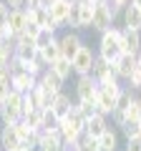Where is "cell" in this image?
Wrapping results in <instances>:
<instances>
[{
	"mask_svg": "<svg viewBox=\"0 0 141 151\" xmlns=\"http://www.w3.org/2000/svg\"><path fill=\"white\" fill-rule=\"evenodd\" d=\"M50 70H53V73H58L60 78H63V81H68L70 78V73H73V63H70L68 58H63V55H60V58H55L53 63L48 65Z\"/></svg>",
	"mask_w": 141,
	"mask_h": 151,
	"instance_id": "7402d4cb",
	"label": "cell"
},
{
	"mask_svg": "<svg viewBox=\"0 0 141 151\" xmlns=\"http://www.w3.org/2000/svg\"><path fill=\"white\" fill-rule=\"evenodd\" d=\"M98 91V83L91 73L88 76H78L76 78V101H93Z\"/></svg>",
	"mask_w": 141,
	"mask_h": 151,
	"instance_id": "ba28073f",
	"label": "cell"
},
{
	"mask_svg": "<svg viewBox=\"0 0 141 151\" xmlns=\"http://www.w3.org/2000/svg\"><path fill=\"white\" fill-rule=\"evenodd\" d=\"M38 83L45 88V91H50V93H60V91H63V83H65V81L60 78L58 73H53L50 68H45L43 73L38 76Z\"/></svg>",
	"mask_w": 141,
	"mask_h": 151,
	"instance_id": "2e32d148",
	"label": "cell"
},
{
	"mask_svg": "<svg viewBox=\"0 0 141 151\" xmlns=\"http://www.w3.org/2000/svg\"><path fill=\"white\" fill-rule=\"evenodd\" d=\"M119 38H121V28H119V25L106 28V30L101 33V38H98V55H101V58H106L109 63H114V60L121 55Z\"/></svg>",
	"mask_w": 141,
	"mask_h": 151,
	"instance_id": "7a4b0ae2",
	"label": "cell"
},
{
	"mask_svg": "<svg viewBox=\"0 0 141 151\" xmlns=\"http://www.w3.org/2000/svg\"><path fill=\"white\" fill-rule=\"evenodd\" d=\"M119 48H121V53H139V50H141V30H129V28H121Z\"/></svg>",
	"mask_w": 141,
	"mask_h": 151,
	"instance_id": "9c48e42d",
	"label": "cell"
},
{
	"mask_svg": "<svg viewBox=\"0 0 141 151\" xmlns=\"http://www.w3.org/2000/svg\"><path fill=\"white\" fill-rule=\"evenodd\" d=\"M111 65H114L116 76H119V81H126V78L136 70V53H121Z\"/></svg>",
	"mask_w": 141,
	"mask_h": 151,
	"instance_id": "30bf717a",
	"label": "cell"
},
{
	"mask_svg": "<svg viewBox=\"0 0 141 151\" xmlns=\"http://www.w3.org/2000/svg\"><path fill=\"white\" fill-rule=\"evenodd\" d=\"M121 81H114V83H106V86H98L96 91V98H93V103H96V111L103 113V116H111L116 108V98H119L121 93Z\"/></svg>",
	"mask_w": 141,
	"mask_h": 151,
	"instance_id": "6da1fadb",
	"label": "cell"
},
{
	"mask_svg": "<svg viewBox=\"0 0 141 151\" xmlns=\"http://www.w3.org/2000/svg\"><path fill=\"white\" fill-rule=\"evenodd\" d=\"M33 111H35V103H33L30 93H23V103H20V116L25 119V116H30Z\"/></svg>",
	"mask_w": 141,
	"mask_h": 151,
	"instance_id": "1f68e13d",
	"label": "cell"
},
{
	"mask_svg": "<svg viewBox=\"0 0 141 151\" xmlns=\"http://www.w3.org/2000/svg\"><path fill=\"white\" fill-rule=\"evenodd\" d=\"M8 15H10V5H8L5 0H0V28L8 23Z\"/></svg>",
	"mask_w": 141,
	"mask_h": 151,
	"instance_id": "8d00e7d4",
	"label": "cell"
},
{
	"mask_svg": "<svg viewBox=\"0 0 141 151\" xmlns=\"http://www.w3.org/2000/svg\"><path fill=\"white\" fill-rule=\"evenodd\" d=\"M30 98H33V103H35V108H40V111H48V108L53 106L55 93L45 91L40 83H35V86H33V91H30Z\"/></svg>",
	"mask_w": 141,
	"mask_h": 151,
	"instance_id": "e0dca14e",
	"label": "cell"
},
{
	"mask_svg": "<svg viewBox=\"0 0 141 151\" xmlns=\"http://www.w3.org/2000/svg\"><path fill=\"white\" fill-rule=\"evenodd\" d=\"M76 103H78V111H81L83 119H88V116L98 113V111H96V103H93V101H76Z\"/></svg>",
	"mask_w": 141,
	"mask_h": 151,
	"instance_id": "836d02e7",
	"label": "cell"
},
{
	"mask_svg": "<svg viewBox=\"0 0 141 151\" xmlns=\"http://www.w3.org/2000/svg\"><path fill=\"white\" fill-rule=\"evenodd\" d=\"M58 40H60V55L68 58V60L76 58V53L83 45V38L78 35L76 30H68V33H63V35H58Z\"/></svg>",
	"mask_w": 141,
	"mask_h": 151,
	"instance_id": "8992f818",
	"label": "cell"
},
{
	"mask_svg": "<svg viewBox=\"0 0 141 151\" xmlns=\"http://www.w3.org/2000/svg\"><path fill=\"white\" fill-rule=\"evenodd\" d=\"M0 40H5V35H3V28H0Z\"/></svg>",
	"mask_w": 141,
	"mask_h": 151,
	"instance_id": "ee69618b",
	"label": "cell"
},
{
	"mask_svg": "<svg viewBox=\"0 0 141 151\" xmlns=\"http://www.w3.org/2000/svg\"><path fill=\"white\" fill-rule=\"evenodd\" d=\"M91 20H93V3L78 0V25L81 28H91Z\"/></svg>",
	"mask_w": 141,
	"mask_h": 151,
	"instance_id": "603a6c76",
	"label": "cell"
},
{
	"mask_svg": "<svg viewBox=\"0 0 141 151\" xmlns=\"http://www.w3.org/2000/svg\"><path fill=\"white\" fill-rule=\"evenodd\" d=\"M139 126H141V119H139Z\"/></svg>",
	"mask_w": 141,
	"mask_h": 151,
	"instance_id": "681fc988",
	"label": "cell"
},
{
	"mask_svg": "<svg viewBox=\"0 0 141 151\" xmlns=\"http://www.w3.org/2000/svg\"><path fill=\"white\" fill-rule=\"evenodd\" d=\"M25 33H28V35H30V38H35V35H38V33H40V25H38V23H28V25H25Z\"/></svg>",
	"mask_w": 141,
	"mask_h": 151,
	"instance_id": "74e56055",
	"label": "cell"
},
{
	"mask_svg": "<svg viewBox=\"0 0 141 151\" xmlns=\"http://www.w3.org/2000/svg\"><path fill=\"white\" fill-rule=\"evenodd\" d=\"M55 33H58V30H53V28H40V33L35 35V45H38V48H43V45H48L50 40L55 38Z\"/></svg>",
	"mask_w": 141,
	"mask_h": 151,
	"instance_id": "4dcf8cb0",
	"label": "cell"
},
{
	"mask_svg": "<svg viewBox=\"0 0 141 151\" xmlns=\"http://www.w3.org/2000/svg\"><path fill=\"white\" fill-rule=\"evenodd\" d=\"M3 76H10L8 73V65H0V78H3Z\"/></svg>",
	"mask_w": 141,
	"mask_h": 151,
	"instance_id": "60d3db41",
	"label": "cell"
},
{
	"mask_svg": "<svg viewBox=\"0 0 141 151\" xmlns=\"http://www.w3.org/2000/svg\"><path fill=\"white\" fill-rule=\"evenodd\" d=\"M18 151H43V144H40L38 136H33L30 141H23V146H20Z\"/></svg>",
	"mask_w": 141,
	"mask_h": 151,
	"instance_id": "e575fe53",
	"label": "cell"
},
{
	"mask_svg": "<svg viewBox=\"0 0 141 151\" xmlns=\"http://www.w3.org/2000/svg\"><path fill=\"white\" fill-rule=\"evenodd\" d=\"M98 144H101V151H119V134L109 126V129L98 136Z\"/></svg>",
	"mask_w": 141,
	"mask_h": 151,
	"instance_id": "44dd1931",
	"label": "cell"
},
{
	"mask_svg": "<svg viewBox=\"0 0 141 151\" xmlns=\"http://www.w3.org/2000/svg\"><path fill=\"white\" fill-rule=\"evenodd\" d=\"M83 3H96V0H83Z\"/></svg>",
	"mask_w": 141,
	"mask_h": 151,
	"instance_id": "7dc6e473",
	"label": "cell"
},
{
	"mask_svg": "<svg viewBox=\"0 0 141 151\" xmlns=\"http://www.w3.org/2000/svg\"><path fill=\"white\" fill-rule=\"evenodd\" d=\"M28 25V18H25V8H10V15H8V23L3 25V35L8 40H13L15 35L25 33Z\"/></svg>",
	"mask_w": 141,
	"mask_h": 151,
	"instance_id": "277c9868",
	"label": "cell"
},
{
	"mask_svg": "<svg viewBox=\"0 0 141 151\" xmlns=\"http://www.w3.org/2000/svg\"><path fill=\"white\" fill-rule=\"evenodd\" d=\"M70 106H73L70 96H68L65 91H60V93H55V98H53V106H50V111H53V116H55L58 121H63V119H68Z\"/></svg>",
	"mask_w": 141,
	"mask_h": 151,
	"instance_id": "5bb4252c",
	"label": "cell"
},
{
	"mask_svg": "<svg viewBox=\"0 0 141 151\" xmlns=\"http://www.w3.org/2000/svg\"><path fill=\"white\" fill-rule=\"evenodd\" d=\"M10 91H13V86H10V76H3V78H0V103L5 101V96H8Z\"/></svg>",
	"mask_w": 141,
	"mask_h": 151,
	"instance_id": "d590c367",
	"label": "cell"
},
{
	"mask_svg": "<svg viewBox=\"0 0 141 151\" xmlns=\"http://www.w3.org/2000/svg\"><path fill=\"white\" fill-rule=\"evenodd\" d=\"M35 58H38L40 63L45 65V68H48V65L53 63L55 58H60V40H58V35H55V38L50 40L48 45H43V48H38V55H35Z\"/></svg>",
	"mask_w": 141,
	"mask_h": 151,
	"instance_id": "9a60e30c",
	"label": "cell"
},
{
	"mask_svg": "<svg viewBox=\"0 0 141 151\" xmlns=\"http://www.w3.org/2000/svg\"><path fill=\"white\" fill-rule=\"evenodd\" d=\"M106 129H109V116H103V113H93V116H88V119H86V134L93 136V139H98Z\"/></svg>",
	"mask_w": 141,
	"mask_h": 151,
	"instance_id": "d6986e66",
	"label": "cell"
},
{
	"mask_svg": "<svg viewBox=\"0 0 141 151\" xmlns=\"http://www.w3.org/2000/svg\"><path fill=\"white\" fill-rule=\"evenodd\" d=\"M15 131H18V136H20L23 141H30L33 136H38L35 131L30 129V124H28L25 119H20V121H15Z\"/></svg>",
	"mask_w": 141,
	"mask_h": 151,
	"instance_id": "f1b7e54d",
	"label": "cell"
},
{
	"mask_svg": "<svg viewBox=\"0 0 141 151\" xmlns=\"http://www.w3.org/2000/svg\"><path fill=\"white\" fill-rule=\"evenodd\" d=\"M20 103H23V93L10 91L5 96V101L0 103V124H15L20 121Z\"/></svg>",
	"mask_w": 141,
	"mask_h": 151,
	"instance_id": "3957f363",
	"label": "cell"
},
{
	"mask_svg": "<svg viewBox=\"0 0 141 151\" xmlns=\"http://www.w3.org/2000/svg\"><path fill=\"white\" fill-rule=\"evenodd\" d=\"M136 96H139V98H141V88H139V91H136Z\"/></svg>",
	"mask_w": 141,
	"mask_h": 151,
	"instance_id": "bcb514c9",
	"label": "cell"
},
{
	"mask_svg": "<svg viewBox=\"0 0 141 151\" xmlns=\"http://www.w3.org/2000/svg\"><path fill=\"white\" fill-rule=\"evenodd\" d=\"M126 88H131L134 93H136V91L141 88V68H136L134 73H131L129 78H126Z\"/></svg>",
	"mask_w": 141,
	"mask_h": 151,
	"instance_id": "d6a6232c",
	"label": "cell"
},
{
	"mask_svg": "<svg viewBox=\"0 0 141 151\" xmlns=\"http://www.w3.org/2000/svg\"><path fill=\"white\" fill-rule=\"evenodd\" d=\"M124 151H141V141H139V139L126 141V149H124Z\"/></svg>",
	"mask_w": 141,
	"mask_h": 151,
	"instance_id": "f35d334b",
	"label": "cell"
},
{
	"mask_svg": "<svg viewBox=\"0 0 141 151\" xmlns=\"http://www.w3.org/2000/svg\"><path fill=\"white\" fill-rule=\"evenodd\" d=\"M136 68H141V50L136 53Z\"/></svg>",
	"mask_w": 141,
	"mask_h": 151,
	"instance_id": "b9f144b4",
	"label": "cell"
},
{
	"mask_svg": "<svg viewBox=\"0 0 141 151\" xmlns=\"http://www.w3.org/2000/svg\"><path fill=\"white\" fill-rule=\"evenodd\" d=\"M35 83H38V76L28 73V70H18V73L10 76V86H13V91H18V93H30Z\"/></svg>",
	"mask_w": 141,
	"mask_h": 151,
	"instance_id": "8fae6325",
	"label": "cell"
},
{
	"mask_svg": "<svg viewBox=\"0 0 141 151\" xmlns=\"http://www.w3.org/2000/svg\"><path fill=\"white\" fill-rule=\"evenodd\" d=\"M93 60H96V50H93L91 45L83 43L81 50L76 53V58L70 60V63H73V73H76V76H88V73H91Z\"/></svg>",
	"mask_w": 141,
	"mask_h": 151,
	"instance_id": "5b68a950",
	"label": "cell"
},
{
	"mask_svg": "<svg viewBox=\"0 0 141 151\" xmlns=\"http://www.w3.org/2000/svg\"><path fill=\"white\" fill-rule=\"evenodd\" d=\"M15 58V40H0V65H8Z\"/></svg>",
	"mask_w": 141,
	"mask_h": 151,
	"instance_id": "cb8c5ba5",
	"label": "cell"
},
{
	"mask_svg": "<svg viewBox=\"0 0 141 151\" xmlns=\"http://www.w3.org/2000/svg\"><path fill=\"white\" fill-rule=\"evenodd\" d=\"M38 139H40V144H43V151H63L65 149L58 126H55V129H43L38 134Z\"/></svg>",
	"mask_w": 141,
	"mask_h": 151,
	"instance_id": "7c38bea8",
	"label": "cell"
},
{
	"mask_svg": "<svg viewBox=\"0 0 141 151\" xmlns=\"http://www.w3.org/2000/svg\"><path fill=\"white\" fill-rule=\"evenodd\" d=\"M0 151H3V124H0Z\"/></svg>",
	"mask_w": 141,
	"mask_h": 151,
	"instance_id": "7bdbcfd3",
	"label": "cell"
},
{
	"mask_svg": "<svg viewBox=\"0 0 141 151\" xmlns=\"http://www.w3.org/2000/svg\"><path fill=\"white\" fill-rule=\"evenodd\" d=\"M121 18H124V28H129V30H141V10H139V5L129 3V5L121 10Z\"/></svg>",
	"mask_w": 141,
	"mask_h": 151,
	"instance_id": "ffe728a7",
	"label": "cell"
},
{
	"mask_svg": "<svg viewBox=\"0 0 141 151\" xmlns=\"http://www.w3.org/2000/svg\"><path fill=\"white\" fill-rule=\"evenodd\" d=\"M114 20H116V18L109 13L106 3H103V0H96V3H93V20H91V28H93V30H98V33H103L106 28L114 25Z\"/></svg>",
	"mask_w": 141,
	"mask_h": 151,
	"instance_id": "52a82bcc",
	"label": "cell"
},
{
	"mask_svg": "<svg viewBox=\"0 0 141 151\" xmlns=\"http://www.w3.org/2000/svg\"><path fill=\"white\" fill-rule=\"evenodd\" d=\"M23 146V139L18 136L15 124H3V151H18Z\"/></svg>",
	"mask_w": 141,
	"mask_h": 151,
	"instance_id": "ac0fdd59",
	"label": "cell"
},
{
	"mask_svg": "<svg viewBox=\"0 0 141 151\" xmlns=\"http://www.w3.org/2000/svg\"><path fill=\"white\" fill-rule=\"evenodd\" d=\"M76 149H78V151H101V144H98V139H93V136L83 134Z\"/></svg>",
	"mask_w": 141,
	"mask_h": 151,
	"instance_id": "83f0119b",
	"label": "cell"
},
{
	"mask_svg": "<svg viewBox=\"0 0 141 151\" xmlns=\"http://www.w3.org/2000/svg\"><path fill=\"white\" fill-rule=\"evenodd\" d=\"M50 3H53V0H45V5H50Z\"/></svg>",
	"mask_w": 141,
	"mask_h": 151,
	"instance_id": "c3c4849f",
	"label": "cell"
},
{
	"mask_svg": "<svg viewBox=\"0 0 141 151\" xmlns=\"http://www.w3.org/2000/svg\"><path fill=\"white\" fill-rule=\"evenodd\" d=\"M5 3L10 8H23V5H25V0H5Z\"/></svg>",
	"mask_w": 141,
	"mask_h": 151,
	"instance_id": "ab89813d",
	"label": "cell"
},
{
	"mask_svg": "<svg viewBox=\"0 0 141 151\" xmlns=\"http://www.w3.org/2000/svg\"><path fill=\"white\" fill-rule=\"evenodd\" d=\"M25 121L30 124V129L35 131V134H40V131H43V111H40V108H35L30 116H25Z\"/></svg>",
	"mask_w": 141,
	"mask_h": 151,
	"instance_id": "f546056e",
	"label": "cell"
},
{
	"mask_svg": "<svg viewBox=\"0 0 141 151\" xmlns=\"http://www.w3.org/2000/svg\"><path fill=\"white\" fill-rule=\"evenodd\" d=\"M119 129H121V134H124V139H126V141L139 139V136H141V126H139V121H124Z\"/></svg>",
	"mask_w": 141,
	"mask_h": 151,
	"instance_id": "d4e9b609",
	"label": "cell"
},
{
	"mask_svg": "<svg viewBox=\"0 0 141 151\" xmlns=\"http://www.w3.org/2000/svg\"><path fill=\"white\" fill-rule=\"evenodd\" d=\"M139 119H141V98L134 93L129 108H126V121H139Z\"/></svg>",
	"mask_w": 141,
	"mask_h": 151,
	"instance_id": "4316f807",
	"label": "cell"
},
{
	"mask_svg": "<svg viewBox=\"0 0 141 151\" xmlns=\"http://www.w3.org/2000/svg\"><path fill=\"white\" fill-rule=\"evenodd\" d=\"M70 3H73V0H53V3L48 5V13H50V18L55 20V25H58V28H65V25H68Z\"/></svg>",
	"mask_w": 141,
	"mask_h": 151,
	"instance_id": "4fadbf2b",
	"label": "cell"
},
{
	"mask_svg": "<svg viewBox=\"0 0 141 151\" xmlns=\"http://www.w3.org/2000/svg\"><path fill=\"white\" fill-rule=\"evenodd\" d=\"M139 10H141V5H139Z\"/></svg>",
	"mask_w": 141,
	"mask_h": 151,
	"instance_id": "f907efd6",
	"label": "cell"
},
{
	"mask_svg": "<svg viewBox=\"0 0 141 151\" xmlns=\"http://www.w3.org/2000/svg\"><path fill=\"white\" fill-rule=\"evenodd\" d=\"M38 55V45L30 43V45H15V58L18 60H30Z\"/></svg>",
	"mask_w": 141,
	"mask_h": 151,
	"instance_id": "484cf974",
	"label": "cell"
},
{
	"mask_svg": "<svg viewBox=\"0 0 141 151\" xmlns=\"http://www.w3.org/2000/svg\"><path fill=\"white\" fill-rule=\"evenodd\" d=\"M131 3H134V5H141V0H131Z\"/></svg>",
	"mask_w": 141,
	"mask_h": 151,
	"instance_id": "f6af8a7d",
	"label": "cell"
}]
</instances>
